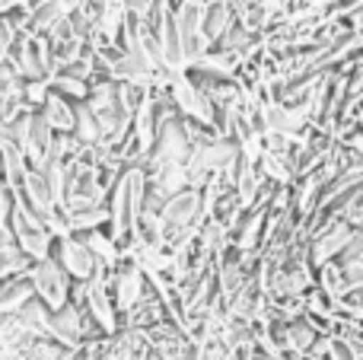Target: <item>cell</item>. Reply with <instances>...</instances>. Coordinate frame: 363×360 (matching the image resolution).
I'll use <instances>...</instances> for the list:
<instances>
[{"instance_id": "obj_1", "label": "cell", "mask_w": 363, "mask_h": 360, "mask_svg": "<svg viewBox=\"0 0 363 360\" xmlns=\"http://www.w3.org/2000/svg\"><path fill=\"white\" fill-rule=\"evenodd\" d=\"M26 278H29V284H32V293H38V300H42L51 313L67 303L70 281L55 259H42V261H35V265H29Z\"/></svg>"}, {"instance_id": "obj_2", "label": "cell", "mask_w": 363, "mask_h": 360, "mask_svg": "<svg viewBox=\"0 0 363 360\" xmlns=\"http://www.w3.org/2000/svg\"><path fill=\"white\" fill-rule=\"evenodd\" d=\"M57 265L64 268L67 278H77L80 284L99 281L102 274H106V265H99L96 255L89 252L80 240H74V236H61V261H57Z\"/></svg>"}, {"instance_id": "obj_3", "label": "cell", "mask_w": 363, "mask_h": 360, "mask_svg": "<svg viewBox=\"0 0 363 360\" xmlns=\"http://www.w3.org/2000/svg\"><path fill=\"white\" fill-rule=\"evenodd\" d=\"M38 115H42L45 125H48L55 134H70V131H74V106H70L61 93H48V96H45L42 112H38Z\"/></svg>"}, {"instance_id": "obj_4", "label": "cell", "mask_w": 363, "mask_h": 360, "mask_svg": "<svg viewBox=\"0 0 363 360\" xmlns=\"http://www.w3.org/2000/svg\"><path fill=\"white\" fill-rule=\"evenodd\" d=\"M125 6H128V16H138V19H144L147 13L157 6V0H125Z\"/></svg>"}]
</instances>
